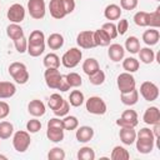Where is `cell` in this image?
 I'll use <instances>...</instances> for the list:
<instances>
[{"label": "cell", "instance_id": "8fae6325", "mask_svg": "<svg viewBox=\"0 0 160 160\" xmlns=\"http://www.w3.org/2000/svg\"><path fill=\"white\" fill-rule=\"evenodd\" d=\"M76 44L81 49H92L95 48V41H94V31L91 30H84L80 31L76 36Z\"/></svg>", "mask_w": 160, "mask_h": 160}, {"label": "cell", "instance_id": "6da1fadb", "mask_svg": "<svg viewBox=\"0 0 160 160\" xmlns=\"http://www.w3.org/2000/svg\"><path fill=\"white\" fill-rule=\"evenodd\" d=\"M136 150L140 154H149L155 146V136L149 128H142L136 132Z\"/></svg>", "mask_w": 160, "mask_h": 160}, {"label": "cell", "instance_id": "484cf974", "mask_svg": "<svg viewBox=\"0 0 160 160\" xmlns=\"http://www.w3.org/2000/svg\"><path fill=\"white\" fill-rule=\"evenodd\" d=\"M6 35L11 40H18V39H20V38L24 36V30H22V28L19 24L11 22V24H9L6 26Z\"/></svg>", "mask_w": 160, "mask_h": 160}, {"label": "cell", "instance_id": "1f68e13d", "mask_svg": "<svg viewBox=\"0 0 160 160\" xmlns=\"http://www.w3.org/2000/svg\"><path fill=\"white\" fill-rule=\"evenodd\" d=\"M85 101V98H84V94L80 91V90H72L69 95V104L74 108H79L84 104Z\"/></svg>", "mask_w": 160, "mask_h": 160}, {"label": "cell", "instance_id": "8992f818", "mask_svg": "<svg viewBox=\"0 0 160 160\" xmlns=\"http://www.w3.org/2000/svg\"><path fill=\"white\" fill-rule=\"evenodd\" d=\"M116 84H118V88L120 90V94L122 92H129L134 89H136V81H135V78L132 76L131 72H121L118 79H116Z\"/></svg>", "mask_w": 160, "mask_h": 160}, {"label": "cell", "instance_id": "5b68a950", "mask_svg": "<svg viewBox=\"0 0 160 160\" xmlns=\"http://www.w3.org/2000/svg\"><path fill=\"white\" fill-rule=\"evenodd\" d=\"M85 108L92 115H104L108 110L106 102L100 96H90L85 102Z\"/></svg>", "mask_w": 160, "mask_h": 160}, {"label": "cell", "instance_id": "7dc6e473", "mask_svg": "<svg viewBox=\"0 0 160 160\" xmlns=\"http://www.w3.org/2000/svg\"><path fill=\"white\" fill-rule=\"evenodd\" d=\"M14 45L19 54H24V52H26V49H28V40L25 36H22L18 40H14Z\"/></svg>", "mask_w": 160, "mask_h": 160}, {"label": "cell", "instance_id": "f35d334b", "mask_svg": "<svg viewBox=\"0 0 160 160\" xmlns=\"http://www.w3.org/2000/svg\"><path fill=\"white\" fill-rule=\"evenodd\" d=\"M148 16H149V12H146V11H138V12L134 15V22H135L138 26H140V28L149 26Z\"/></svg>", "mask_w": 160, "mask_h": 160}, {"label": "cell", "instance_id": "e575fe53", "mask_svg": "<svg viewBox=\"0 0 160 160\" xmlns=\"http://www.w3.org/2000/svg\"><path fill=\"white\" fill-rule=\"evenodd\" d=\"M28 44L31 45H42L45 44V35L41 30H34L30 32V36L28 39Z\"/></svg>", "mask_w": 160, "mask_h": 160}, {"label": "cell", "instance_id": "f546056e", "mask_svg": "<svg viewBox=\"0 0 160 160\" xmlns=\"http://www.w3.org/2000/svg\"><path fill=\"white\" fill-rule=\"evenodd\" d=\"M139 66H140V62L138 59L132 58V56H129V58H125L122 60V68L126 72H135L139 70Z\"/></svg>", "mask_w": 160, "mask_h": 160}, {"label": "cell", "instance_id": "5bb4252c", "mask_svg": "<svg viewBox=\"0 0 160 160\" xmlns=\"http://www.w3.org/2000/svg\"><path fill=\"white\" fill-rule=\"evenodd\" d=\"M28 111L30 115H32L34 118H40L45 114L46 109H45V104L41 100L34 99L28 104Z\"/></svg>", "mask_w": 160, "mask_h": 160}, {"label": "cell", "instance_id": "ba28073f", "mask_svg": "<svg viewBox=\"0 0 160 160\" xmlns=\"http://www.w3.org/2000/svg\"><path fill=\"white\" fill-rule=\"evenodd\" d=\"M139 124L138 114L132 109H126L122 111L121 116L116 120V125L120 128H135Z\"/></svg>", "mask_w": 160, "mask_h": 160}, {"label": "cell", "instance_id": "bcb514c9", "mask_svg": "<svg viewBox=\"0 0 160 160\" xmlns=\"http://www.w3.org/2000/svg\"><path fill=\"white\" fill-rule=\"evenodd\" d=\"M40 129H41V122H40V120H38L36 118L30 119V120L26 122V130H28L30 134H35V132H38Z\"/></svg>", "mask_w": 160, "mask_h": 160}, {"label": "cell", "instance_id": "9c48e42d", "mask_svg": "<svg viewBox=\"0 0 160 160\" xmlns=\"http://www.w3.org/2000/svg\"><path fill=\"white\" fill-rule=\"evenodd\" d=\"M140 94L146 101H155L159 98V88L152 81H144L140 85Z\"/></svg>", "mask_w": 160, "mask_h": 160}, {"label": "cell", "instance_id": "ffe728a7", "mask_svg": "<svg viewBox=\"0 0 160 160\" xmlns=\"http://www.w3.org/2000/svg\"><path fill=\"white\" fill-rule=\"evenodd\" d=\"M16 86L10 81H0V99H10L15 95Z\"/></svg>", "mask_w": 160, "mask_h": 160}, {"label": "cell", "instance_id": "8d00e7d4", "mask_svg": "<svg viewBox=\"0 0 160 160\" xmlns=\"http://www.w3.org/2000/svg\"><path fill=\"white\" fill-rule=\"evenodd\" d=\"M76 156L79 160H94L95 159V151L90 146H82L78 151Z\"/></svg>", "mask_w": 160, "mask_h": 160}, {"label": "cell", "instance_id": "9f6ffc18", "mask_svg": "<svg viewBox=\"0 0 160 160\" xmlns=\"http://www.w3.org/2000/svg\"><path fill=\"white\" fill-rule=\"evenodd\" d=\"M0 160H8V158H6L5 155H1V154H0Z\"/></svg>", "mask_w": 160, "mask_h": 160}, {"label": "cell", "instance_id": "f907efd6", "mask_svg": "<svg viewBox=\"0 0 160 160\" xmlns=\"http://www.w3.org/2000/svg\"><path fill=\"white\" fill-rule=\"evenodd\" d=\"M138 6V0H120V8L124 10H134Z\"/></svg>", "mask_w": 160, "mask_h": 160}, {"label": "cell", "instance_id": "11a10c76", "mask_svg": "<svg viewBox=\"0 0 160 160\" xmlns=\"http://www.w3.org/2000/svg\"><path fill=\"white\" fill-rule=\"evenodd\" d=\"M154 128H152V134H154V136H155V141H158V139H159V136H160V122H158V124H154L152 125Z\"/></svg>", "mask_w": 160, "mask_h": 160}, {"label": "cell", "instance_id": "f1b7e54d", "mask_svg": "<svg viewBox=\"0 0 160 160\" xmlns=\"http://www.w3.org/2000/svg\"><path fill=\"white\" fill-rule=\"evenodd\" d=\"M139 58H140V61L144 62V64H151L154 60H155V52L154 50H151L150 48H140L139 50Z\"/></svg>", "mask_w": 160, "mask_h": 160}, {"label": "cell", "instance_id": "b9f144b4", "mask_svg": "<svg viewBox=\"0 0 160 160\" xmlns=\"http://www.w3.org/2000/svg\"><path fill=\"white\" fill-rule=\"evenodd\" d=\"M89 81H90V84H92L95 86H99V85L104 84V81H105V72L101 69L98 70L96 72H94L92 75L89 76Z\"/></svg>", "mask_w": 160, "mask_h": 160}, {"label": "cell", "instance_id": "44dd1931", "mask_svg": "<svg viewBox=\"0 0 160 160\" xmlns=\"http://www.w3.org/2000/svg\"><path fill=\"white\" fill-rule=\"evenodd\" d=\"M104 16L109 21L119 20L120 16H121V8L119 5H116V4H109L104 10Z\"/></svg>", "mask_w": 160, "mask_h": 160}, {"label": "cell", "instance_id": "3957f363", "mask_svg": "<svg viewBox=\"0 0 160 160\" xmlns=\"http://www.w3.org/2000/svg\"><path fill=\"white\" fill-rule=\"evenodd\" d=\"M81 59H82V51L79 48H71L66 50L61 56V64L66 69H74L80 64Z\"/></svg>", "mask_w": 160, "mask_h": 160}, {"label": "cell", "instance_id": "ee69618b", "mask_svg": "<svg viewBox=\"0 0 160 160\" xmlns=\"http://www.w3.org/2000/svg\"><path fill=\"white\" fill-rule=\"evenodd\" d=\"M48 159L49 160H64L65 159V151L61 148H52L48 152Z\"/></svg>", "mask_w": 160, "mask_h": 160}, {"label": "cell", "instance_id": "603a6c76", "mask_svg": "<svg viewBox=\"0 0 160 160\" xmlns=\"http://www.w3.org/2000/svg\"><path fill=\"white\" fill-rule=\"evenodd\" d=\"M46 44L51 50H58L64 45V36L59 32H52L46 39Z\"/></svg>", "mask_w": 160, "mask_h": 160}, {"label": "cell", "instance_id": "db71d44e", "mask_svg": "<svg viewBox=\"0 0 160 160\" xmlns=\"http://www.w3.org/2000/svg\"><path fill=\"white\" fill-rule=\"evenodd\" d=\"M70 89V86H69V84H68V81H66V76L65 75H62L61 76V80H60V84H59V88H58V90H60V91H68Z\"/></svg>", "mask_w": 160, "mask_h": 160}, {"label": "cell", "instance_id": "9a60e30c", "mask_svg": "<svg viewBox=\"0 0 160 160\" xmlns=\"http://www.w3.org/2000/svg\"><path fill=\"white\" fill-rule=\"evenodd\" d=\"M142 120L145 124L148 125H154L160 122V111L156 106H150L145 110L144 115H142Z\"/></svg>", "mask_w": 160, "mask_h": 160}, {"label": "cell", "instance_id": "4dcf8cb0", "mask_svg": "<svg viewBox=\"0 0 160 160\" xmlns=\"http://www.w3.org/2000/svg\"><path fill=\"white\" fill-rule=\"evenodd\" d=\"M125 50L130 54H138L140 50V40L136 36H129L125 40Z\"/></svg>", "mask_w": 160, "mask_h": 160}, {"label": "cell", "instance_id": "ab89813d", "mask_svg": "<svg viewBox=\"0 0 160 160\" xmlns=\"http://www.w3.org/2000/svg\"><path fill=\"white\" fill-rule=\"evenodd\" d=\"M66 76V81L70 88H79L82 84V79L78 72H69Z\"/></svg>", "mask_w": 160, "mask_h": 160}, {"label": "cell", "instance_id": "ac0fdd59", "mask_svg": "<svg viewBox=\"0 0 160 160\" xmlns=\"http://www.w3.org/2000/svg\"><path fill=\"white\" fill-rule=\"evenodd\" d=\"M119 138L124 145H132L136 139V131L134 128H121L119 131Z\"/></svg>", "mask_w": 160, "mask_h": 160}, {"label": "cell", "instance_id": "30bf717a", "mask_svg": "<svg viewBox=\"0 0 160 160\" xmlns=\"http://www.w3.org/2000/svg\"><path fill=\"white\" fill-rule=\"evenodd\" d=\"M6 16H8V19L10 20V22L20 24V22L24 21V19H25V8H24L21 4L15 2V4H12V5L8 9Z\"/></svg>", "mask_w": 160, "mask_h": 160}, {"label": "cell", "instance_id": "6f0895ef", "mask_svg": "<svg viewBox=\"0 0 160 160\" xmlns=\"http://www.w3.org/2000/svg\"><path fill=\"white\" fill-rule=\"evenodd\" d=\"M155 1H159V0H155Z\"/></svg>", "mask_w": 160, "mask_h": 160}, {"label": "cell", "instance_id": "7a4b0ae2", "mask_svg": "<svg viewBox=\"0 0 160 160\" xmlns=\"http://www.w3.org/2000/svg\"><path fill=\"white\" fill-rule=\"evenodd\" d=\"M9 74L15 80V82L20 84V85L26 84L29 81V78H30L26 65L22 62H19V61L11 62L9 65Z\"/></svg>", "mask_w": 160, "mask_h": 160}, {"label": "cell", "instance_id": "7c38bea8", "mask_svg": "<svg viewBox=\"0 0 160 160\" xmlns=\"http://www.w3.org/2000/svg\"><path fill=\"white\" fill-rule=\"evenodd\" d=\"M61 76L62 75L60 74V71L58 69H46L45 72H44L45 82H46L48 88H50V89H56L58 90Z\"/></svg>", "mask_w": 160, "mask_h": 160}, {"label": "cell", "instance_id": "d6a6232c", "mask_svg": "<svg viewBox=\"0 0 160 160\" xmlns=\"http://www.w3.org/2000/svg\"><path fill=\"white\" fill-rule=\"evenodd\" d=\"M46 136L52 142H60L64 140V129H56V128H48Z\"/></svg>", "mask_w": 160, "mask_h": 160}, {"label": "cell", "instance_id": "d4e9b609", "mask_svg": "<svg viewBox=\"0 0 160 160\" xmlns=\"http://www.w3.org/2000/svg\"><path fill=\"white\" fill-rule=\"evenodd\" d=\"M98 70H100V65H99V62H98L96 59H94V58H88L86 60H84V62H82V71H84L88 76L92 75V74L96 72Z\"/></svg>", "mask_w": 160, "mask_h": 160}, {"label": "cell", "instance_id": "816d5d0a", "mask_svg": "<svg viewBox=\"0 0 160 160\" xmlns=\"http://www.w3.org/2000/svg\"><path fill=\"white\" fill-rule=\"evenodd\" d=\"M10 112V106L5 101H0V120L5 119Z\"/></svg>", "mask_w": 160, "mask_h": 160}, {"label": "cell", "instance_id": "4316f807", "mask_svg": "<svg viewBox=\"0 0 160 160\" xmlns=\"http://www.w3.org/2000/svg\"><path fill=\"white\" fill-rule=\"evenodd\" d=\"M60 62H61L60 58L56 54H54V52L46 54L44 60H42V64H44V66L46 69H59Z\"/></svg>", "mask_w": 160, "mask_h": 160}, {"label": "cell", "instance_id": "52a82bcc", "mask_svg": "<svg viewBox=\"0 0 160 160\" xmlns=\"http://www.w3.org/2000/svg\"><path fill=\"white\" fill-rule=\"evenodd\" d=\"M28 11H29V15L35 20L44 19L46 14V4L44 0H29Z\"/></svg>", "mask_w": 160, "mask_h": 160}, {"label": "cell", "instance_id": "d590c367", "mask_svg": "<svg viewBox=\"0 0 160 160\" xmlns=\"http://www.w3.org/2000/svg\"><path fill=\"white\" fill-rule=\"evenodd\" d=\"M62 124H64V130H75L79 126V120L74 115H66L62 119Z\"/></svg>", "mask_w": 160, "mask_h": 160}, {"label": "cell", "instance_id": "60d3db41", "mask_svg": "<svg viewBox=\"0 0 160 160\" xmlns=\"http://www.w3.org/2000/svg\"><path fill=\"white\" fill-rule=\"evenodd\" d=\"M62 102H64V98L60 94H52V95H50V98L48 100V106L54 111L58 108H60Z\"/></svg>", "mask_w": 160, "mask_h": 160}, {"label": "cell", "instance_id": "277c9868", "mask_svg": "<svg viewBox=\"0 0 160 160\" xmlns=\"http://www.w3.org/2000/svg\"><path fill=\"white\" fill-rule=\"evenodd\" d=\"M31 144L30 132L26 130H19L12 134V146L18 152H25Z\"/></svg>", "mask_w": 160, "mask_h": 160}, {"label": "cell", "instance_id": "cb8c5ba5", "mask_svg": "<svg viewBox=\"0 0 160 160\" xmlns=\"http://www.w3.org/2000/svg\"><path fill=\"white\" fill-rule=\"evenodd\" d=\"M120 100H121V102L124 105L132 106L139 100V91L136 89H134V90H131L129 92H122V94H120Z\"/></svg>", "mask_w": 160, "mask_h": 160}, {"label": "cell", "instance_id": "f6af8a7d", "mask_svg": "<svg viewBox=\"0 0 160 160\" xmlns=\"http://www.w3.org/2000/svg\"><path fill=\"white\" fill-rule=\"evenodd\" d=\"M101 29L110 36V39L112 40V39H115L119 34H118V30H116V25L112 22V21H109V22H105V24H102V26H101Z\"/></svg>", "mask_w": 160, "mask_h": 160}, {"label": "cell", "instance_id": "c3c4849f", "mask_svg": "<svg viewBox=\"0 0 160 160\" xmlns=\"http://www.w3.org/2000/svg\"><path fill=\"white\" fill-rule=\"evenodd\" d=\"M69 110H70V104H69V101H68V100H64V102L61 104V106H60V108H58L56 110H54L52 112H54V114H55V116H58V118H64V116H66V115H68Z\"/></svg>", "mask_w": 160, "mask_h": 160}, {"label": "cell", "instance_id": "681fc988", "mask_svg": "<svg viewBox=\"0 0 160 160\" xmlns=\"http://www.w3.org/2000/svg\"><path fill=\"white\" fill-rule=\"evenodd\" d=\"M129 29V21L128 19H120L118 25H116V30H118V34L120 35H124Z\"/></svg>", "mask_w": 160, "mask_h": 160}, {"label": "cell", "instance_id": "74e56055", "mask_svg": "<svg viewBox=\"0 0 160 160\" xmlns=\"http://www.w3.org/2000/svg\"><path fill=\"white\" fill-rule=\"evenodd\" d=\"M148 22H149V26L154 29H158L160 26V8H156V10L149 12Z\"/></svg>", "mask_w": 160, "mask_h": 160}, {"label": "cell", "instance_id": "2e32d148", "mask_svg": "<svg viewBox=\"0 0 160 160\" xmlns=\"http://www.w3.org/2000/svg\"><path fill=\"white\" fill-rule=\"evenodd\" d=\"M75 138L79 142H88L94 138V129L91 126L84 125V126H78V130L75 132Z\"/></svg>", "mask_w": 160, "mask_h": 160}, {"label": "cell", "instance_id": "836d02e7", "mask_svg": "<svg viewBox=\"0 0 160 160\" xmlns=\"http://www.w3.org/2000/svg\"><path fill=\"white\" fill-rule=\"evenodd\" d=\"M14 134V125L10 121H0V139L5 140Z\"/></svg>", "mask_w": 160, "mask_h": 160}, {"label": "cell", "instance_id": "7bdbcfd3", "mask_svg": "<svg viewBox=\"0 0 160 160\" xmlns=\"http://www.w3.org/2000/svg\"><path fill=\"white\" fill-rule=\"evenodd\" d=\"M44 51H45V44H42V45H31V44H28L26 52H28L30 56H32V58L40 56Z\"/></svg>", "mask_w": 160, "mask_h": 160}, {"label": "cell", "instance_id": "83f0119b", "mask_svg": "<svg viewBox=\"0 0 160 160\" xmlns=\"http://www.w3.org/2000/svg\"><path fill=\"white\" fill-rule=\"evenodd\" d=\"M110 159L111 160H128V159H130V154L124 146L116 145V146H114V149L111 151Z\"/></svg>", "mask_w": 160, "mask_h": 160}, {"label": "cell", "instance_id": "f5cc1de1", "mask_svg": "<svg viewBox=\"0 0 160 160\" xmlns=\"http://www.w3.org/2000/svg\"><path fill=\"white\" fill-rule=\"evenodd\" d=\"M62 4H64V9H65L66 15L71 14L75 10V0H62Z\"/></svg>", "mask_w": 160, "mask_h": 160}, {"label": "cell", "instance_id": "4fadbf2b", "mask_svg": "<svg viewBox=\"0 0 160 160\" xmlns=\"http://www.w3.org/2000/svg\"><path fill=\"white\" fill-rule=\"evenodd\" d=\"M49 11H50V15L54 19H56V20H60V19L66 16L62 0H50V2H49Z\"/></svg>", "mask_w": 160, "mask_h": 160}, {"label": "cell", "instance_id": "d6986e66", "mask_svg": "<svg viewBox=\"0 0 160 160\" xmlns=\"http://www.w3.org/2000/svg\"><path fill=\"white\" fill-rule=\"evenodd\" d=\"M160 40V32L158 29H154V28H150L149 30L144 31L142 34V41L148 45V46H154L159 42Z\"/></svg>", "mask_w": 160, "mask_h": 160}, {"label": "cell", "instance_id": "e0dca14e", "mask_svg": "<svg viewBox=\"0 0 160 160\" xmlns=\"http://www.w3.org/2000/svg\"><path fill=\"white\" fill-rule=\"evenodd\" d=\"M108 55H109V58H110L111 61L119 62L120 60L124 59L125 49L120 44H110L109 45V49H108Z\"/></svg>", "mask_w": 160, "mask_h": 160}, {"label": "cell", "instance_id": "7402d4cb", "mask_svg": "<svg viewBox=\"0 0 160 160\" xmlns=\"http://www.w3.org/2000/svg\"><path fill=\"white\" fill-rule=\"evenodd\" d=\"M94 41H95V45L96 46H109L110 45V36L102 30V29H98L94 31Z\"/></svg>", "mask_w": 160, "mask_h": 160}]
</instances>
